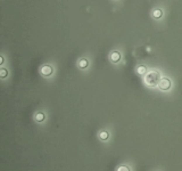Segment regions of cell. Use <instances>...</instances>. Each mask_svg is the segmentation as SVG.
<instances>
[{
  "instance_id": "cell-1",
  "label": "cell",
  "mask_w": 182,
  "mask_h": 171,
  "mask_svg": "<svg viewBox=\"0 0 182 171\" xmlns=\"http://www.w3.org/2000/svg\"><path fill=\"white\" fill-rule=\"evenodd\" d=\"M161 80V74L158 71L156 70H151L149 72L146 73V78H145V83L149 87H156L160 83Z\"/></svg>"
},
{
  "instance_id": "cell-2",
  "label": "cell",
  "mask_w": 182,
  "mask_h": 171,
  "mask_svg": "<svg viewBox=\"0 0 182 171\" xmlns=\"http://www.w3.org/2000/svg\"><path fill=\"white\" fill-rule=\"evenodd\" d=\"M172 87V82L169 78H161L160 83H158V88L161 89L162 91H167L170 90Z\"/></svg>"
},
{
  "instance_id": "cell-3",
  "label": "cell",
  "mask_w": 182,
  "mask_h": 171,
  "mask_svg": "<svg viewBox=\"0 0 182 171\" xmlns=\"http://www.w3.org/2000/svg\"><path fill=\"white\" fill-rule=\"evenodd\" d=\"M40 72H41V74L43 76H50V75L54 73V69L50 65H43L42 67L40 69Z\"/></svg>"
},
{
  "instance_id": "cell-4",
  "label": "cell",
  "mask_w": 182,
  "mask_h": 171,
  "mask_svg": "<svg viewBox=\"0 0 182 171\" xmlns=\"http://www.w3.org/2000/svg\"><path fill=\"white\" fill-rule=\"evenodd\" d=\"M109 58L113 63H118L121 61V54H119V52H113L109 55Z\"/></svg>"
},
{
  "instance_id": "cell-5",
  "label": "cell",
  "mask_w": 182,
  "mask_h": 171,
  "mask_svg": "<svg viewBox=\"0 0 182 171\" xmlns=\"http://www.w3.org/2000/svg\"><path fill=\"white\" fill-rule=\"evenodd\" d=\"M89 66V62H88V59L86 58H80L79 59V67L80 69H86Z\"/></svg>"
},
{
  "instance_id": "cell-6",
  "label": "cell",
  "mask_w": 182,
  "mask_h": 171,
  "mask_svg": "<svg viewBox=\"0 0 182 171\" xmlns=\"http://www.w3.org/2000/svg\"><path fill=\"white\" fill-rule=\"evenodd\" d=\"M151 15H152V17L154 18H161L162 16H163V11L162 9H160V8H157V9H154L152 11V13H151Z\"/></svg>"
},
{
  "instance_id": "cell-7",
  "label": "cell",
  "mask_w": 182,
  "mask_h": 171,
  "mask_svg": "<svg viewBox=\"0 0 182 171\" xmlns=\"http://www.w3.org/2000/svg\"><path fill=\"white\" fill-rule=\"evenodd\" d=\"M46 119V115L43 114L42 112H39V113H35V115H34V120L37 121V122H42L43 120Z\"/></svg>"
},
{
  "instance_id": "cell-8",
  "label": "cell",
  "mask_w": 182,
  "mask_h": 171,
  "mask_svg": "<svg viewBox=\"0 0 182 171\" xmlns=\"http://www.w3.org/2000/svg\"><path fill=\"white\" fill-rule=\"evenodd\" d=\"M137 73L140 75L146 74V73H147V67H146L145 65H139V66L137 67Z\"/></svg>"
},
{
  "instance_id": "cell-9",
  "label": "cell",
  "mask_w": 182,
  "mask_h": 171,
  "mask_svg": "<svg viewBox=\"0 0 182 171\" xmlns=\"http://www.w3.org/2000/svg\"><path fill=\"white\" fill-rule=\"evenodd\" d=\"M108 137H109V134H108L107 131H101L99 134V138L101 139V140H107Z\"/></svg>"
},
{
  "instance_id": "cell-10",
  "label": "cell",
  "mask_w": 182,
  "mask_h": 171,
  "mask_svg": "<svg viewBox=\"0 0 182 171\" xmlns=\"http://www.w3.org/2000/svg\"><path fill=\"white\" fill-rule=\"evenodd\" d=\"M0 75H1V78H6V76L8 75V72H7V70L2 69V70L0 71Z\"/></svg>"
},
{
  "instance_id": "cell-11",
  "label": "cell",
  "mask_w": 182,
  "mask_h": 171,
  "mask_svg": "<svg viewBox=\"0 0 182 171\" xmlns=\"http://www.w3.org/2000/svg\"><path fill=\"white\" fill-rule=\"evenodd\" d=\"M117 170H119V171H125V170H130V168H129V167H118Z\"/></svg>"
},
{
  "instance_id": "cell-12",
  "label": "cell",
  "mask_w": 182,
  "mask_h": 171,
  "mask_svg": "<svg viewBox=\"0 0 182 171\" xmlns=\"http://www.w3.org/2000/svg\"><path fill=\"white\" fill-rule=\"evenodd\" d=\"M0 64H4V57L0 56Z\"/></svg>"
}]
</instances>
